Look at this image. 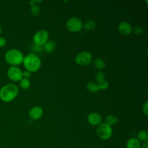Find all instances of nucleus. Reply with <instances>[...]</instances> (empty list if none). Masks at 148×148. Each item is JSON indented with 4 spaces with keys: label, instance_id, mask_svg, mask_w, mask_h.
<instances>
[{
    "label": "nucleus",
    "instance_id": "obj_17",
    "mask_svg": "<svg viewBox=\"0 0 148 148\" xmlns=\"http://www.w3.org/2000/svg\"><path fill=\"white\" fill-rule=\"evenodd\" d=\"M96 26V23L94 21L92 20H88L84 22V27L87 30H92L95 28Z\"/></svg>",
    "mask_w": 148,
    "mask_h": 148
},
{
    "label": "nucleus",
    "instance_id": "obj_2",
    "mask_svg": "<svg viewBox=\"0 0 148 148\" xmlns=\"http://www.w3.org/2000/svg\"><path fill=\"white\" fill-rule=\"evenodd\" d=\"M18 93V87L14 84H7L0 90V98L4 102L13 101Z\"/></svg>",
    "mask_w": 148,
    "mask_h": 148
},
{
    "label": "nucleus",
    "instance_id": "obj_13",
    "mask_svg": "<svg viewBox=\"0 0 148 148\" xmlns=\"http://www.w3.org/2000/svg\"><path fill=\"white\" fill-rule=\"evenodd\" d=\"M140 142L136 138H131L127 142V148H140Z\"/></svg>",
    "mask_w": 148,
    "mask_h": 148
},
{
    "label": "nucleus",
    "instance_id": "obj_4",
    "mask_svg": "<svg viewBox=\"0 0 148 148\" xmlns=\"http://www.w3.org/2000/svg\"><path fill=\"white\" fill-rule=\"evenodd\" d=\"M97 135L101 139L107 140L112 135V128L111 126L106 123H101L97 128Z\"/></svg>",
    "mask_w": 148,
    "mask_h": 148
},
{
    "label": "nucleus",
    "instance_id": "obj_29",
    "mask_svg": "<svg viewBox=\"0 0 148 148\" xmlns=\"http://www.w3.org/2000/svg\"><path fill=\"white\" fill-rule=\"evenodd\" d=\"M1 32H2V28H1V26H0V35H1Z\"/></svg>",
    "mask_w": 148,
    "mask_h": 148
},
{
    "label": "nucleus",
    "instance_id": "obj_12",
    "mask_svg": "<svg viewBox=\"0 0 148 148\" xmlns=\"http://www.w3.org/2000/svg\"><path fill=\"white\" fill-rule=\"evenodd\" d=\"M56 47V43L53 40L47 41L43 45V50L47 53H52Z\"/></svg>",
    "mask_w": 148,
    "mask_h": 148
},
{
    "label": "nucleus",
    "instance_id": "obj_20",
    "mask_svg": "<svg viewBox=\"0 0 148 148\" xmlns=\"http://www.w3.org/2000/svg\"><path fill=\"white\" fill-rule=\"evenodd\" d=\"M148 138V133L146 130H140L138 134V139L139 140L144 141L147 140Z\"/></svg>",
    "mask_w": 148,
    "mask_h": 148
},
{
    "label": "nucleus",
    "instance_id": "obj_8",
    "mask_svg": "<svg viewBox=\"0 0 148 148\" xmlns=\"http://www.w3.org/2000/svg\"><path fill=\"white\" fill-rule=\"evenodd\" d=\"M7 75L9 78L14 82L20 81L23 78L22 71L16 66H11L8 70Z\"/></svg>",
    "mask_w": 148,
    "mask_h": 148
},
{
    "label": "nucleus",
    "instance_id": "obj_14",
    "mask_svg": "<svg viewBox=\"0 0 148 148\" xmlns=\"http://www.w3.org/2000/svg\"><path fill=\"white\" fill-rule=\"evenodd\" d=\"M87 89L91 92H96L99 90L98 84L94 82H90L86 84Z\"/></svg>",
    "mask_w": 148,
    "mask_h": 148
},
{
    "label": "nucleus",
    "instance_id": "obj_19",
    "mask_svg": "<svg viewBox=\"0 0 148 148\" xmlns=\"http://www.w3.org/2000/svg\"><path fill=\"white\" fill-rule=\"evenodd\" d=\"M95 79L98 83H101L105 81V75L102 71H98L95 74Z\"/></svg>",
    "mask_w": 148,
    "mask_h": 148
},
{
    "label": "nucleus",
    "instance_id": "obj_11",
    "mask_svg": "<svg viewBox=\"0 0 148 148\" xmlns=\"http://www.w3.org/2000/svg\"><path fill=\"white\" fill-rule=\"evenodd\" d=\"M87 121L92 125H99L102 121V117L99 113L92 112L88 114Z\"/></svg>",
    "mask_w": 148,
    "mask_h": 148
},
{
    "label": "nucleus",
    "instance_id": "obj_28",
    "mask_svg": "<svg viewBox=\"0 0 148 148\" xmlns=\"http://www.w3.org/2000/svg\"><path fill=\"white\" fill-rule=\"evenodd\" d=\"M140 147L142 148H148V140H146L142 141V143L140 144Z\"/></svg>",
    "mask_w": 148,
    "mask_h": 148
},
{
    "label": "nucleus",
    "instance_id": "obj_23",
    "mask_svg": "<svg viewBox=\"0 0 148 148\" xmlns=\"http://www.w3.org/2000/svg\"><path fill=\"white\" fill-rule=\"evenodd\" d=\"M98 84L99 90H106L109 87V83L106 81H104L103 82L101 83H98Z\"/></svg>",
    "mask_w": 148,
    "mask_h": 148
},
{
    "label": "nucleus",
    "instance_id": "obj_5",
    "mask_svg": "<svg viewBox=\"0 0 148 148\" xmlns=\"http://www.w3.org/2000/svg\"><path fill=\"white\" fill-rule=\"evenodd\" d=\"M65 25L67 29L69 31L77 32L82 29L83 27V23L79 18L72 17L68 20Z\"/></svg>",
    "mask_w": 148,
    "mask_h": 148
},
{
    "label": "nucleus",
    "instance_id": "obj_25",
    "mask_svg": "<svg viewBox=\"0 0 148 148\" xmlns=\"http://www.w3.org/2000/svg\"><path fill=\"white\" fill-rule=\"evenodd\" d=\"M142 111H143V114L146 116H148V102L147 101H146L145 102V103L143 105Z\"/></svg>",
    "mask_w": 148,
    "mask_h": 148
},
{
    "label": "nucleus",
    "instance_id": "obj_3",
    "mask_svg": "<svg viewBox=\"0 0 148 148\" xmlns=\"http://www.w3.org/2000/svg\"><path fill=\"white\" fill-rule=\"evenodd\" d=\"M23 53L19 50L13 49L8 50L5 54V60L7 63L12 66L20 65L23 63L24 59Z\"/></svg>",
    "mask_w": 148,
    "mask_h": 148
},
{
    "label": "nucleus",
    "instance_id": "obj_10",
    "mask_svg": "<svg viewBox=\"0 0 148 148\" xmlns=\"http://www.w3.org/2000/svg\"><path fill=\"white\" fill-rule=\"evenodd\" d=\"M43 109L39 106H35L32 107L29 111L28 114L29 117L32 120H38L43 115Z\"/></svg>",
    "mask_w": 148,
    "mask_h": 148
},
{
    "label": "nucleus",
    "instance_id": "obj_15",
    "mask_svg": "<svg viewBox=\"0 0 148 148\" xmlns=\"http://www.w3.org/2000/svg\"><path fill=\"white\" fill-rule=\"evenodd\" d=\"M94 66L99 70H102L104 69L106 66L105 62L101 58L95 59L94 61Z\"/></svg>",
    "mask_w": 148,
    "mask_h": 148
},
{
    "label": "nucleus",
    "instance_id": "obj_18",
    "mask_svg": "<svg viewBox=\"0 0 148 148\" xmlns=\"http://www.w3.org/2000/svg\"><path fill=\"white\" fill-rule=\"evenodd\" d=\"M30 81L28 79H25V78H22L20 80V86L21 88L23 90H27L30 87Z\"/></svg>",
    "mask_w": 148,
    "mask_h": 148
},
{
    "label": "nucleus",
    "instance_id": "obj_1",
    "mask_svg": "<svg viewBox=\"0 0 148 148\" xmlns=\"http://www.w3.org/2000/svg\"><path fill=\"white\" fill-rule=\"evenodd\" d=\"M23 65L27 71L30 72L38 71L41 66L40 58L35 53H31L24 57Z\"/></svg>",
    "mask_w": 148,
    "mask_h": 148
},
{
    "label": "nucleus",
    "instance_id": "obj_6",
    "mask_svg": "<svg viewBox=\"0 0 148 148\" xmlns=\"http://www.w3.org/2000/svg\"><path fill=\"white\" fill-rule=\"evenodd\" d=\"M92 60L91 54L88 51L79 53L75 58V61L80 66H86L89 65Z\"/></svg>",
    "mask_w": 148,
    "mask_h": 148
},
{
    "label": "nucleus",
    "instance_id": "obj_27",
    "mask_svg": "<svg viewBox=\"0 0 148 148\" xmlns=\"http://www.w3.org/2000/svg\"><path fill=\"white\" fill-rule=\"evenodd\" d=\"M31 76V74L30 72H29L28 71H25L23 72V78L28 79Z\"/></svg>",
    "mask_w": 148,
    "mask_h": 148
},
{
    "label": "nucleus",
    "instance_id": "obj_22",
    "mask_svg": "<svg viewBox=\"0 0 148 148\" xmlns=\"http://www.w3.org/2000/svg\"><path fill=\"white\" fill-rule=\"evenodd\" d=\"M31 49L33 51L34 53H40L42 51V46H39V45H36V44H34L33 45V46H32L31 47Z\"/></svg>",
    "mask_w": 148,
    "mask_h": 148
},
{
    "label": "nucleus",
    "instance_id": "obj_7",
    "mask_svg": "<svg viewBox=\"0 0 148 148\" xmlns=\"http://www.w3.org/2000/svg\"><path fill=\"white\" fill-rule=\"evenodd\" d=\"M49 34L45 29H40L37 31L33 37V41L34 44L43 46L48 40Z\"/></svg>",
    "mask_w": 148,
    "mask_h": 148
},
{
    "label": "nucleus",
    "instance_id": "obj_26",
    "mask_svg": "<svg viewBox=\"0 0 148 148\" xmlns=\"http://www.w3.org/2000/svg\"><path fill=\"white\" fill-rule=\"evenodd\" d=\"M6 39L2 37V36H0V47H4L6 44Z\"/></svg>",
    "mask_w": 148,
    "mask_h": 148
},
{
    "label": "nucleus",
    "instance_id": "obj_16",
    "mask_svg": "<svg viewBox=\"0 0 148 148\" xmlns=\"http://www.w3.org/2000/svg\"><path fill=\"white\" fill-rule=\"evenodd\" d=\"M117 122V118L113 114H109L105 118V123L110 126L114 125Z\"/></svg>",
    "mask_w": 148,
    "mask_h": 148
},
{
    "label": "nucleus",
    "instance_id": "obj_24",
    "mask_svg": "<svg viewBox=\"0 0 148 148\" xmlns=\"http://www.w3.org/2000/svg\"><path fill=\"white\" fill-rule=\"evenodd\" d=\"M132 31H133L134 33H135V34L139 35L143 32V29L139 26H136L132 29Z\"/></svg>",
    "mask_w": 148,
    "mask_h": 148
},
{
    "label": "nucleus",
    "instance_id": "obj_21",
    "mask_svg": "<svg viewBox=\"0 0 148 148\" xmlns=\"http://www.w3.org/2000/svg\"><path fill=\"white\" fill-rule=\"evenodd\" d=\"M40 13V7L35 4L33 6H31V13L33 16H37Z\"/></svg>",
    "mask_w": 148,
    "mask_h": 148
},
{
    "label": "nucleus",
    "instance_id": "obj_9",
    "mask_svg": "<svg viewBox=\"0 0 148 148\" xmlns=\"http://www.w3.org/2000/svg\"><path fill=\"white\" fill-rule=\"evenodd\" d=\"M132 27L127 21H121L118 25V30L120 34L124 35H128L132 32Z\"/></svg>",
    "mask_w": 148,
    "mask_h": 148
}]
</instances>
